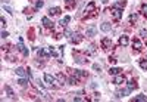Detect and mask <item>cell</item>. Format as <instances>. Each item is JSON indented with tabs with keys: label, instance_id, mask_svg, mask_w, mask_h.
<instances>
[{
	"label": "cell",
	"instance_id": "obj_25",
	"mask_svg": "<svg viewBox=\"0 0 147 102\" xmlns=\"http://www.w3.org/2000/svg\"><path fill=\"white\" fill-rule=\"evenodd\" d=\"M140 67L143 70H147V61L146 59H140Z\"/></svg>",
	"mask_w": 147,
	"mask_h": 102
},
{
	"label": "cell",
	"instance_id": "obj_22",
	"mask_svg": "<svg viewBox=\"0 0 147 102\" xmlns=\"http://www.w3.org/2000/svg\"><path fill=\"white\" fill-rule=\"evenodd\" d=\"M134 101H141V102H147V96H144V95H138V96H135V98H134Z\"/></svg>",
	"mask_w": 147,
	"mask_h": 102
},
{
	"label": "cell",
	"instance_id": "obj_19",
	"mask_svg": "<svg viewBox=\"0 0 147 102\" xmlns=\"http://www.w3.org/2000/svg\"><path fill=\"white\" fill-rule=\"evenodd\" d=\"M15 72H16V76H19V77H25V76H27V71H25V70H24V68H16V71H15Z\"/></svg>",
	"mask_w": 147,
	"mask_h": 102
},
{
	"label": "cell",
	"instance_id": "obj_28",
	"mask_svg": "<svg viewBox=\"0 0 147 102\" xmlns=\"http://www.w3.org/2000/svg\"><path fill=\"white\" fill-rule=\"evenodd\" d=\"M141 12H143V14H144V16L147 18V3H144V4L141 6Z\"/></svg>",
	"mask_w": 147,
	"mask_h": 102
},
{
	"label": "cell",
	"instance_id": "obj_8",
	"mask_svg": "<svg viewBox=\"0 0 147 102\" xmlns=\"http://www.w3.org/2000/svg\"><path fill=\"white\" fill-rule=\"evenodd\" d=\"M100 30L104 31V33H109V31L112 30V24H109V22H103V24L100 25Z\"/></svg>",
	"mask_w": 147,
	"mask_h": 102
},
{
	"label": "cell",
	"instance_id": "obj_35",
	"mask_svg": "<svg viewBox=\"0 0 147 102\" xmlns=\"http://www.w3.org/2000/svg\"><path fill=\"white\" fill-rule=\"evenodd\" d=\"M66 3H68V6L69 8H74V0H65Z\"/></svg>",
	"mask_w": 147,
	"mask_h": 102
},
{
	"label": "cell",
	"instance_id": "obj_4",
	"mask_svg": "<svg viewBox=\"0 0 147 102\" xmlns=\"http://www.w3.org/2000/svg\"><path fill=\"white\" fill-rule=\"evenodd\" d=\"M132 48H134V50H137V52L143 50V44H141V42L137 40V38H134V42H132Z\"/></svg>",
	"mask_w": 147,
	"mask_h": 102
},
{
	"label": "cell",
	"instance_id": "obj_20",
	"mask_svg": "<svg viewBox=\"0 0 147 102\" xmlns=\"http://www.w3.org/2000/svg\"><path fill=\"white\" fill-rule=\"evenodd\" d=\"M137 19H138V15H137V14H131L128 21H130V24H132V25H134V24L137 22Z\"/></svg>",
	"mask_w": 147,
	"mask_h": 102
},
{
	"label": "cell",
	"instance_id": "obj_29",
	"mask_svg": "<svg viewBox=\"0 0 147 102\" xmlns=\"http://www.w3.org/2000/svg\"><path fill=\"white\" fill-rule=\"evenodd\" d=\"M3 9H4L7 14H13V9H12V8H9V6H6V4H3Z\"/></svg>",
	"mask_w": 147,
	"mask_h": 102
},
{
	"label": "cell",
	"instance_id": "obj_9",
	"mask_svg": "<svg viewBox=\"0 0 147 102\" xmlns=\"http://www.w3.org/2000/svg\"><path fill=\"white\" fill-rule=\"evenodd\" d=\"M97 34V28L94 25H91L90 28H87V37H94Z\"/></svg>",
	"mask_w": 147,
	"mask_h": 102
},
{
	"label": "cell",
	"instance_id": "obj_17",
	"mask_svg": "<svg viewBox=\"0 0 147 102\" xmlns=\"http://www.w3.org/2000/svg\"><path fill=\"white\" fill-rule=\"evenodd\" d=\"M121 72H122V70H121V68L112 67L110 70H109V74H110V76H118V74H121Z\"/></svg>",
	"mask_w": 147,
	"mask_h": 102
},
{
	"label": "cell",
	"instance_id": "obj_36",
	"mask_svg": "<svg viewBox=\"0 0 147 102\" xmlns=\"http://www.w3.org/2000/svg\"><path fill=\"white\" fill-rule=\"evenodd\" d=\"M22 53H24V56H28V55H30V50H28V49L25 48V50L22 52Z\"/></svg>",
	"mask_w": 147,
	"mask_h": 102
},
{
	"label": "cell",
	"instance_id": "obj_10",
	"mask_svg": "<svg viewBox=\"0 0 147 102\" xmlns=\"http://www.w3.org/2000/svg\"><path fill=\"white\" fill-rule=\"evenodd\" d=\"M122 83H125V77L124 76H115V78H113V84H122Z\"/></svg>",
	"mask_w": 147,
	"mask_h": 102
},
{
	"label": "cell",
	"instance_id": "obj_27",
	"mask_svg": "<svg viewBox=\"0 0 147 102\" xmlns=\"http://www.w3.org/2000/svg\"><path fill=\"white\" fill-rule=\"evenodd\" d=\"M77 82H78V77H75V76L69 78V83H71L72 86H74V84H77Z\"/></svg>",
	"mask_w": 147,
	"mask_h": 102
},
{
	"label": "cell",
	"instance_id": "obj_18",
	"mask_svg": "<svg viewBox=\"0 0 147 102\" xmlns=\"http://www.w3.org/2000/svg\"><path fill=\"white\" fill-rule=\"evenodd\" d=\"M96 53V44H90L87 48V55H94Z\"/></svg>",
	"mask_w": 147,
	"mask_h": 102
},
{
	"label": "cell",
	"instance_id": "obj_24",
	"mask_svg": "<svg viewBox=\"0 0 147 102\" xmlns=\"http://www.w3.org/2000/svg\"><path fill=\"white\" fill-rule=\"evenodd\" d=\"M96 9V4L94 3H88V6H87V12H93Z\"/></svg>",
	"mask_w": 147,
	"mask_h": 102
},
{
	"label": "cell",
	"instance_id": "obj_12",
	"mask_svg": "<svg viewBox=\"0 0 147 102\" xmlns=\"http://www.w3.org/2000/svg\"><path fill=\"white\" fill-rule=\"evenodd\" d=\"M125 6H127V2H125V0H119V2H116V3L113 4V8H116V9H121V10H122Z\"/></svg>",
	"mask_w": 147,
	"mask_h": 102
},
{
	"label": "cell",
	"instance_id": "obj_6",
	"mask_svg": "<svg viewBox=\"0 0 147 102\" xmlns=\"http://www.w3.org/2000/svg\"><path fill=\"white\" fill-rule=\"evenodd\" d=\"M37 53H38V56H43V58H50L51 56L50 50H47V49H38Z\"/></svg>",
	"mask_w": 147,
	"mask_h": 102
},
{
	"label": "cell",
	"instance_id": "obj_38",
	"mask_svg": "<svg viewBox=\"0 0 147 102\" xmlns=\"http://www.w3.org/2000/svg\"><path fill=\"white\" fill-rule=\"evenodd\" d=\"M109 62H110V64H115V62H116V59H115V58H109Z\"/></svg>",
	"mask_w": 147,
	"mask_h": 102
},
{
	"label": "cell",
	"instance_id": "obj_21",
	"mask_svg": "<svg viewBox=\"0 0 147 102\" xmlns=\"http://www.w3.org/2000/svg\"><path fill=\"white\" fill-rule=\"evenodd\" d=\"M135 87H137V82H135V80H130V82H128V89H130V90H134Z\"/></svg>",
	"mask_w": 147,
	"mask_h": 102
},
{
	"label": "cell",
	"instance_id": "obj_14",
	"mask_svg": "<svg viewBox=\"0 0 147 102\" xmlns=\"http://www.w3.org/2000/svg\"><path fill=\"white\" fill-rule=\"evenodd\" d=\"M4 92L7 93V96H9L10 99H15V93H13V90L10 89V86H6V87H4Z\"/></svg>",
	"mask_w": 147,
	"mask_h": 102
},
{
	"label": "cell",
	"instance_id": "obj_32",
	"mask_svg": "<svg viewBox=\"0 0 147 102\" xmlns=\"http://www.w3.org/2000/svg\"><path fill=\"white\" fill-rule=\"evenodd\" d=\"M77 62H78V64H85L87 61H85L84 58H80V56H77Z\"/></svg>",
	"mask_w": 147,
	"mask_h": 102
},
{
	"label": "cell",
	"instance_id": "obj_34",
	"mask_svg": "<svg viewBox=\"0 0 147 102\" xmlns=\"http://www.w3.org/2000/svg\"><path fill=\"white\" fill-rule=\"evenodd\" d=\"M6 37H9V33L3 30V31H1V38H6Z\"/></svg>",
	"mask_w": 147,
	"mask_h": 102
},
{
	"label": "cell",
	"instance_id": "obj_31",
	"mask_svg": "<svg viewBox=\"0 0 147 102\" xmlns=\"http://www.w3.org/2000/svg\"><path fill=\"white\" fill-rule=\"evenodd\" d=\"M43 4H44V2H43V0H37V4H35V9H40V8H43Z\"/></svg>",
	"mask_w": 147,
	"mask_h": 102
},
{
	"label": "cell",
	"instance_id": "obj_15",
	"mask_svg": "<svg viewBox=\"0 0 147 102\" xmlns=\"http://www.w3.org/2000/svg\"><path fill=\"white\" fill-rule=\"evenodd\" d=\"M60 14V8H50L49 9V15L53 16V15H59Z\"/></svg>",
	"mask_w": 147,
	"mask_h": 102
},
{
	"label": "cell",
	"instance_id": "obj_13",
	"mask_svg": "<svg viewBox=\"0 0 147 102\" xmlns=\"http://www.w3.org/2000/svg\"><path fill=\"white\" fill-rule=\"evenodd\" d=\"M41 22L44 24V27H46V28H51V27H53V24L50 22V19L47 16H43V18H41Z\"/></svg>",
	"mask_w": 147,
	"mask_h": 102
},
{
	"label": "cell",
	"instance_id": "obj_7",
	"mask_svg": "<svg viewBox=\"0 0 147 102\" xmlns=\"http://www.w3.org/2000/svg\"><path fill=\"white\" fill-rule=\"evenodd\" d=\"M54 80H56V78H54L51 74H49V72H46V74H44V82H46V84H47V86H50Z\"/></svg>",
	"mask_w": 147,
	"mask_h": 102
},
{
	"label": "cell",
	"instance_id": "obj_39",
	"mask_svg": "<svg viewBox=\"0 0 147 102\" xmlns=\"http://www.w3.org/2000/svg\"><path fill=\"white\" fill-rule=\"evenodd\" d=\"M100 2H101V3H107V0H100Z\"/></svg>",
	"mask_w": 147,
	"mask_h": 102
},
{
	"label": "cell",
	"instance_id": "obj_2",
	"mask_svg": "<svg viewBox=\"0 0 147 102\" xmlns=\"http://www.w3.org/2000/svg\"><path fill=\"white\" fill-rule=\"evenodd\" d=\"M82 38H84V37H82L81 34H72V36H71V42H72L74 44H78V43H81Z\"/></svg>",
	"mask_w": 147,
	"mask_h": 102
},
{
	"label": "cell",
	"instance_id": "obj_23",
	"mask_svg": "<svg viewBox=\"0 0 147 102\" xmlns=\"http://www.w3.org/2000/svg\"><path fill=\"white\" fill-rule=\"evenodd\" d=\"M18 84H21L22 87H27V86H28V82H27L25 78H19V80H18Z\"/></svg>",
	"mask_w": 147,
	"mask_h": 102
},
{
	"label": "cell",
	"instance_id": "obj_37",
	"mask_svg": "<svg viewBox=\"0 0 147 102\" xmlns=\"http://www.w3.org/2000/svg\"><path fill=\"white\" fill-rule=\"evenodd\" d=\"M65 36H68V37H69V36H72V33H71L69 30H65Z\"/></svg>",
	"mask_w": 147,
	"mask_h": 102
},
{
	"label": "cell",
	"instance_id": "obj_11",
	"mask_svg": "<svg viewBox=\"0 0 147 102\" xmlns=\"http://www.w3.org/2000/svg\"><path fill=\"white\" fill-rule=\"evenodd\" d=\"M128 43H130L128 36H125V34H124V36H121V37H119V44H121V46H127Z\"/></svg>",
	"mask_w": 147,
	"mask_h": 102
},
{
	"label": "cell",
	"instance_id": "obj_30",
	"mask_svg": "<svg viewBox=\"0 0 147 102\" xmlns=\"http://www.w3.org/2000/svg\"><path fill=\"white\" fill-rule=\"evenodd\" d=\"M49 50H50V53H51V56H59V53L56 52L54 48H49Z\"/></svg>",
	"mask_w": 147,
	"mask_h": 102
},
{
	"label": "cell",
	"instance_id": "obj_5",
	"mask_svg": "<svg viewBox=\"0 0 147 102\" xmlns=\"http://www.w3.org/2000/svg\"><path fill=\"white\" fill-rule=\"evenodd\" d=\"M112 15H113V18L116 19V21H119V19L122 18V10H121V9H116V8H113V9H112Z\"/></svg>",
	"mask_w": 147,
	"mask_h": 102
},
{
	"label": "cell",
	"instance_id": "obj_3",
	"mask_svg": "<svg viewBox=\"0 0 147 102\" xmlns=\"http://www.w3.org/2000/svg\"><path fill=\"white\" fill-rule=\"evenodd\" d=\"M54 78H56V80H57V82H59L60 84H65L66 80H68V78H66V76L63 74V72H57V74L54 76Z\"/></svg>",
	"mask_w": 147,
	"mask_h": 102
},
{
	"label": "cell",
	"instance_id": "obj_33",
	"mask_svg": "<svg viewBox=\"0 0 147 102\" xmlns=\"http://www.w3.org/2000/svg\"><path fill=\"white\" fill-rule=\"evenodd\" d=\"M93 68H94L96 71H98V72L101 71V65H98V64H93Z\"/></svg>",
	"mask_w": 147,
	"mask_h": 102
},
{
	"label": "cell",
	"instance_id": "obj_16",
	"mask_svg": "<svg viewBox=\"0 0 147 102\" xmlns=\"http://www.w3.org/2000/svg\"><path fill=\"white\" fill-rule=\"evenodd\" d=\"M74 76L78 77V78H81V77H87V72H85V71H81V70H75V71H74Z\"/></svg>",
	"mask_w": 147,
	"mask_h": 102
},
{
	"label": "cell",
	"instance_id": "obj_1",
	"mask_svg": "<svg viewBox=\"0 0 147 102\" xmlns=\"http://www.w3.org/2000/svg\"><path fill=\"white\" fill-rule=\"evenodd\" d=\"M100 44H101L103 50H110V49H112V46H113V43H112V40H110L109 37H104V38H101Z\"/></svg>",
	"mask_w": 147,
	"mask_h": 102
},
{
	"label": "cell",
	"instance_id": "obj_26",
	"mask_svg": "<svg viewBox=\"0 0 147 102\" xmlns=\"http://www.w3.org/2000/svg\"><path fill=\"white\" fill-rule=\"evenodd\" d=\"M140 36L143 37V40L147 42V30H141V31H140Z\"/></svg>",
	"mask_w": 147,
	"mask_h": 102
}]
</instances>
